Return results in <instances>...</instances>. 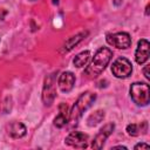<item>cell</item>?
<instances>
[{
  "label": "cell",
  "mask_w": 150,
  "mask_h": 150,
  "mask_svg": "<svg viewBox=\"0 0 150 150\" xmlns=\"http://www.w3.org/2000/svg\"><path fill=\"white\" fill-rule=\"evenodd\" d=\"M112 149H123V150H125L127 148L125 146H122V145H118V146H114Z\"/></svg>",
  "instance_id": "obj_20"
},
{
  "label": "cell",
  "mask_w": 150,
  "mask_h": 150,
  "mask_svg": "<svg viewBox=\"0 0 150 150\" xmlns=\"http://www.w3.org/2000/svg\"><path fill=\"white\" fill-rule=\"evenodd\" d=\"M66 144L77 148V149H84L88 145V135L81 131H71L64 139Z\"/></svg>",
  "instance_id": "obj_8"
},
{
  "label": "cell",
  "mask_w": 150,
  "mask_h": 150,
  "mask_svg": "<svg viewBox=\"0 0 150 150\" xmlns=\"http://www.w3.org/2000/svg\"><path fill=\"white\" fill-rule=\"evenodd\" d=\"M112 74L118 79H125L129 77L132 73V66L131 62L125 57H118L115 60V62L111 66Z\"/></svg>",
  "instance_id": "obj_5"
},
{
  "label": "cell",
  "mask_w": 150,
  "mask_h": 150,
  "mask_svg": "<svg viewBox=\"0 0 150 150\" xmlns=\"http://www.w3.org/2000/svg\"><path fill=\"white\" fill-rule=\"evenodd\" d=\"M59 110H60L59 115L54 118V125L57 128H63L68 123V120H69V112H68L67 104H64V103L60 104Z\"/></svg>",
  "instance_id": "obj_11"
},
{
  "label": "cell",
  "mask_w": 150,
  "mask_h": 150,
  "mask_svg": "<svg viewBox=\"0 0 150 150\" xmlns=\"http://www.w3.org/2000/svg\"><path fill=\"white\" fill-rule=\"evenodd\" d=\"M130 96L137 105H148L150 101L149 84L143 82H135L130 86Z\"/></svg>",
  "instance_id": "obj_3"
},
{
  "label": "cell",
  "mask_w": 150,
  "mask_h": 150,
  "mask_svg": "<svg viewBox=\"0 0 150 150\" xmlns=\"http://www.w3.org/2000/svg\"><path fill=\"white\" fill-rule=\"evenodd\" d=\"M87 35V32H84V33H80V34H77V35H75V36H73V38H70L66 43H64V46H63V50H66V52H68V50H70L74 46H76L82 39H83V36H86Z\"/></svg>",
  "instance_id": "obj_15"
},
{
  "label": "cell",
  "mask_w": 150,
  "mask_h": 150,
  "mask_svg": "<svg viewBox=\"0 0 150 150\" xmlns=\"http://www.w3.org/2000/svg\"><path fill=\"white\" fill-rule=\"evenodd\" d=\"M114 129H115L114 123H107L105 125H103V128H101L100 131L97 132V135L95 136V138L91 143V148L93 149H102L107 138L112 134Z\"/></svg>",
  "instance_id": "obj_7"
},
{
  "label": "cell",
  "mask_w": 150,
  "mask_h": 150,
  "mask_svg": "<svg viewBox=\"0 0 150 150\" xmlns=\"http://www.w3.org/2000/svg\"><path fill=\"white\" fill-rule=\"evenodd\" d=\"M26 127L21 123V122H12L8 127V134L13 137V138H21L26 135Z\"/></svg>",
  "instance_id": "obj_12"
},
{
  "label": "cell",
  "mask_w": 150,
  "mask_h": 150,
  "mask_svg": "<svg viewBox=\"0 0 150 150\" xmlns=\"http://www.w3.org/2000/svg\"><path fill=\"white\" fill-rule=\"evenodd\" d=\"M89 59H90V52H89V50H84V52L79 53V54L74 57L73 63H74L75 67L81 68V67H83V66L87 64V62L89 61Z\"/></svg>",
  "instance_id": "obj_14"
},
{
  "label": "cell",
  "mask_w": 150,
  "mask_h": 150,
  "mask_svg": "<svg viewBox=\"0 0 150 150\" xmlns=\"http://www.w3.org/2000/svg\"><path fill=\"white\" fill-rule=\"evenodd\" d=\"M105 40L110 46L116 47L118 49H127L131 46V38L125 32H117V33L108 34Z\"/></svg>",
  "instance_id": "obj_4"
},
{
  "label": "cell",
  "mask_w": 150,
  "mask_h": 150,
  "mask_svg": "<svg viewBox=\"0 0 150 150\" xmlns=\"http://www.w3.org/2000/svg\"><path fill=\"white\" fill-rule=\"evenodd\" d=\"M103 117H104V111L103 110H96L94 114H91L88 117V120H87L88 125L89 127H95L96 124H98L103 120Z\"/></svg>",
  "instance_id": "obj_16"
},
{
  "label": "cell",
  "mask_w": 150,
  "mask_h": 150,
  "mask_svg": "<svg viewBox=\"0 0 150 150\" xmlns=\"http://www.w3.org/2000/svg\"><path fill=\"white\" fill-rule=\"evenodd\" d=\"M146 130H148V124H146V122H143V123H141V124H135V123H132V124H128V125H127V131H128V134H129L130 136H137V135H139L141 132L145 134Z\"/></svg>",
  "instance_id": "obj_13"
},
{
  "label": "cell",
  "mask_w": 150,
  "mask_h": 150,
  "mask_svg": "<svg viewBox=\"0 0 150 150\" xmlns=\"http://www.w3.org/2000/svg\"><path fill=\"white\" fill-rule=\"evenodd\" d=\"M96 100V94L91 91H86L81 94V96L77 98V101L74 103L71 110L69 111V120L68 122H71L73 124H77V121L81 118L83 112L94 103Z\"/></svg>",
  "instance_id": "obj_2"
},
{
  "label": "cell",
  "mask_w": 150,
  "mask_h": 150,
  "mask_svg": "<svg viewBox=\"0 0 150 150\" xmlns=\"http://www.w3.org/2000/svg\"><path fill=\"white\" fill-rule=\"evenodd\" d=\"M55 74H50L45 79L43 90H42V101L46 105H50L56 96L55 90Z\"/></svg>",
  "instance_id": "obj_6"
},
{
  "label": "cell",
  "mask_w": 150,
  "mask_h": 150,
  "mask_svg": "<svg viewBox=\"0 0 150 150\" xmlns=\"http://www.w3.org/2000/svg\"><path fill=\"white\" fill-rule=\"evenodd\" d=\"M148 68H149V67H148V66H145V67H144V69H143V73H144V76H145V79H146V80H149V73H148Z\"/></svg>",
  "instance_id": "obj_18"
},
{
  "label": "cell",
  "mask_w": 150,
  "mask_h": 150,
  "mask_svg": "<svg viewBox=\"0 0 150 150\" xmlns=\"http://www.w3.org/2000/svg\"><path fill=\"white\" fill-rule=\"evenodd\" d=\"M150 55V45L149 41L145 39H142L137 43V48L135 52V60L138 64H143L148 61Z\"/></svg>",
  "instance_id": "obj_9"
},
{
  "label": "cell",
  "mask_w": 150,
  "mask_h": 150,
  "mask_svg": "<svg viewBox=\"0 0 150 150\" xmlns=\"http://www.w3.org/2000/svg\"><path fill=\"white\" fill-rule=\"evenodd\" d=\"M112 57V52L107 48V47H101L100 49H97V52L95 53L90 64L86 68L84 73L86 75H88L89 77H96L98 76L108 66V63L110 62Z\"/></svg>",
  "instance_id": "obj_1"
},
{
  "label": "cell",
  "mask_w": 150,
  "mask_h": 150,
  "mask_svg": "<svg viewBox=\"0 0 150 150\" xmlns=\"http://www.w3.org/2000/svg\"><path fill=\"white\" fill-rule=\"evenodd\" d=\"M122 1H123V0H114L112 2H114V5H115V6H120V5L122 4Z\"/></svg>",
  "instance_id": "obj_19"
},
{
  "label": "cell",
  "mask_w": 150,
  "mask_h": 150,
  "mask_svg": "<svg viewBox=\"0 0 150 150\" xmlns=\"http://www.w3.org/2000/svg\"><path fill=\"white\" fill-rule=\"evenodd\" d=\"M135 149H149V144L146 143H138L135 145Z\"/></svg>",
  "instance_id": "obj_17"
},
{
  "label": "cell",
  "mask_w": 150,
  "mask_h": 150,
  "mask_svg": "<svg viewBox=\"0 0 150 150\" xmlns=\"http://www.w3.org/2000/svg\"><path fill=\"white\" fill-rule=\"evenodd\" d=\"M59 88L63 93H68L74 88L75 84V75L71 71H63L57 81Z\"/></svg>",
  "instance_id": "obj_10"
}]
</instances>
